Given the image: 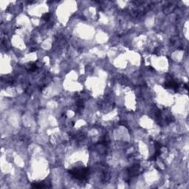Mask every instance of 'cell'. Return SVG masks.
I'll use <instances>...</instances> for the list:
<instances>
[{
    "label": "cell",
    "instance_id": "3",
    "mask_svg": "<svg viewBox=\"0 0 189 189\" xmlns=\"http://www.w3.org/2000/svg\"><path fill=\"white\" fill-rule=\"evenodd\" d=\"M164 87L165 89H171L175 92H177L180 88V84L174 79L172 76H170L166 78V81L164 84Z\"/></svg>",
    "mask_w": 189,
    "mask_h": 189
},
{
    "label": "cell",
    "instance_id": "4",
    "mask_svg": "<svg viewBox=\"0 0 189 189\" xmlns=\"http://www.w3.org/2000/svg\"><path fill=\"white\" fill-rule=\"evenodd\" d=\"M140 166L138 164H135L128 168L126 173H127V178L129 179V180H131L132 178L140 174Z\"/></svg>",
    "mask_w": 189,
    "mask_h": 189
},
{
    "label": "cell",
    "instance_id": "8",
    "mask_svg": "<svg viewBox=\"0 0 189 189\" xmlns=\"http://www.w3.org/2000/svg\"><path fill=\"white\" fill-rule=\"evenodd\" d=\"M76 105L77 107H78V110H81V109L84 108V102H83L82 100H78V101H77Z\"/></svg>",
    "mask_w": 189,
    "mask_h": 189
},
{
    "label": "cell",
    "instance_id": "5",
    "mask_svg": "<svg viewBox=\"0 0 189 189\" xmlns=\"http://www.w3.org/2000/svg\"><path fill=\"white\" fill-rule=\"evenodd\" d=\"M161 147H162V146H161L160 143H158V142H155V148H156V149H155V153L154 154L153 156L149 159V160H155L160 155Z\"/></svg>",
    "mask_w": 189,
    "mask_h": 189
},
{
    "label": "cell",
    "instance_id": "7",
    "mask_svg": "<svg viewBox=\"0 0 189 189\" xmlns=\"http://www.w3.org/2000/svg\"><path fill=\"white\" fill-rule=\"evenodd\" d=\"M29 64H30L29 65V68L27 69V70L28 71H30V72H34V71H36V69H38L37 65H36V64L35 63V62H30Z\"/></svg>",
    "mask_w": 189,
    "mask_h": 189
},
{
    "label": "cell",
    "instance_id": "6",
    "mask_svg": "<svg viewBox=\"0 0 189 189\" xmlns=\"http://www.w3.org/2000/svg\"><path fill=\"white\" fill-rule=\"evenodd\" d=\"M31 187L35 188H50L44 181H37L33 182L31 183Z\"/></svg>",
    "mask_w": 189,
    "mask_h": 189
},
{
    "label": "cell",
    "instance_id": "9",
    "mask_svg": "<svg viewBox=\"0 0 189 189\" xmlns=\"http://www.w3.org/2000/svg\"><path fill=\"white\" fill-rule=\"evenodd\" d=\"M50 13H46V14H44L43 16H42V19L45 21H49V20H50Z\"/></svg>",
    "mask_w": 189,
    "mask_h": 189
},
{
    "label": "cell",
    "instance_id": "1",
    "mask_svg": "<svg viewBox=\"0 0 189 189\" xmlns=\"http://www.w3.org/2000/svg\"><path fill=\"white\" fill-rule=\"evenodd\" d=\"M68 172L76 180L84 181L87 180L89 176V168L87 167H74L68 170Z\"/></svg>",
    "mask_w": 189,
    "mask_h": 189
},
{
    "label": "cell",
    "instance_id": "2",
    "mask_svg": "<svg viewBox=\"0 0 189 189\" xmlns=\"http://www.w3.org/2000/svg\"><path fill=\"white\" fill-rule=\"evenodd\" d=\"M155 117H156L157 122L160 126L168 125V123H172L174 120V118L171 113L167 110H163V111L158 110V112H156Z\"/></svg>",
    "mask_w": 189,
    "mask_h": 189
}]
</instances>
